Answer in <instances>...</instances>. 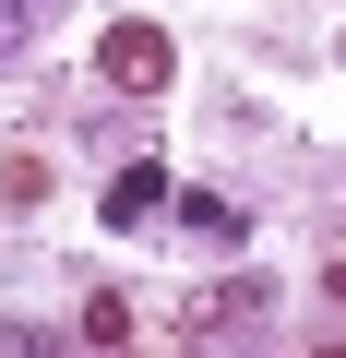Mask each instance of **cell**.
<instances>
[{
	"label": "cell",
	"instance_id": "3",
	"mask_svg": "<svg viewBox=\"0 0 346 358\" xmlns=\"http://www.w3.org/2000/svg\"><path fill=\"white\" fill-rule=\"evenodd\" d=\"M155 203H167V167H120L108 179V227H143Z\"/></svg>",
	"mask_w": 346,
	"mask_h": 358
},
{
	"label": "cell",
	"instance_id": "4",
	"mask_svg": "<svg viewBox=\"0 0 346 358\" xmlns=\"http://www.w3.org/2000/svg\"><path fill=\"white\" fill-rule=\"evenodd\" d=\"M60 13V0H0V60H13V48H36V24Z\"/></svg>",
	"mask_w": 346,
	"mask_h": 358
},
{
	"label": "cell",
	"instance_id": "1",
	"mask_svg": "<svg viewBox=\"0 0 346 358\" xmlns=\"http://www.w3.org/2000/svg\"><path fill=\"white\" fill-rule=\"evenodd\" d=\"M96 72H108L120 96H155L167 72H180V60H167V24H108V36H96Z\"/></svg>",
	"mask_w": 346,
	"mask_h": 358
},
{
	"label": "cell",
	"instance_id": "2",
	"mask_svg": "<svg viewBox=\"0 0 346 358\" xmlns=\"http://www.w3.org/2000/svg\"><path fill=\"white\" fill-rule=\"evenodd\" d=\"M180 227H192L203 251H239V239H251V215H239L227 192H180Z\"/></svg>",
	"mask_w": 346,
	"mask_h": 358
}]
</instances>
